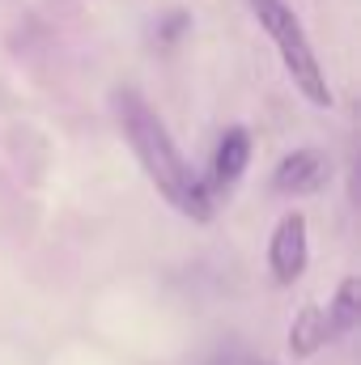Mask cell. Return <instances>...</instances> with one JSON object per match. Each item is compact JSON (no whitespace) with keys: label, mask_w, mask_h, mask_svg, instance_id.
I'll return each mask as SVG.
<instances>
[{"label":"cell","mask_w":361,"mask_h":365,"mask_svg":"<svg viewBox=\"0 0 361 365\" xmlns=\"http://www.w3.org/2000/svg\"><path fill=\"white\" fill-rule=\"evenodd\" d=\"M323 314H327V331H332V340H336V336H349V331L357 327V319H361V284H357V276H345V280H340V289H336V297H332V306H327Z\"/></svg>","instance_id":"obj_7"},{"label":"cell","mask_w":361,"mask_h":365,"mask_svg":"<svg viewBox=\"0 0 361 365\" xmlns=\"http://www.w3.org/2000/svg\"><path fill=\"white\" fill-rule=\"evenodd\" d=\"M183 26H187V13H175V17H166V26H162V34H158V38H162V43H175V38L183 34Z\"/></svg>","instance_id":"obj_8"},{"label":"cell","mask_w":361,"mask_h":365,"mask_svg":"<svg viewBox=\"0 0 361 365\" xmlns=\"http://www.w3.org/2000/svg\"><path fill=\"white\" fill-rule=\"evenodd\" d=\"M111 106H115V119H119L123 140L132 145V153H136L141 170L149 175V182L179 208L183 217L208 221V217H213L208 191H204V182L195 179V170L183 162L179 145H175V136L166 132V123L158 119V110H153L136 90H115L111 93Z\"/></svg>","instance_id":"obj_1"},{"label":"cell","mask_w":361,"mask_h":365,"mask_svg":"<svg viewBox=\"0 0 361 365\" xmlns=\"http://www.w3.org/2000/svg\"><path fill=\"white\" fill-rule=\"evenodd\" d=\"M247 162H251V132L247 128H225V136L217 140V153H213V182L234 187L247 175Z\"/></svg>","instance_id":"obj_5"},{"label":"cell","mask_w":361,"mask_h":365,"mask_svg":"<svg viewBox=\"0 0 361 365\" xmlns=\"http://www.w3.org/2000/svg\"><path fill=\"white\" fill-rule=\"evenodd\" d=\"M323 182H327V158L319 149H293L272 170V187L280 195H315Z\"/></svg>","instance_id":"obj_4"},{"label":"cell","mask_w":361,"mask_h":365,"mask_svg":"<svg viewBox=\"0 0 361 365\" xmlns=\"http://www.w3.org/2000/svg\"><path fill=\"white\" fill-rule=\"evenodd\" d=\"M327 340H332V331H327V314H323V306L306 302V306L298 310L293 327H289V353H293V357H315Z\"/></svg>","instance_id":"obj_6"},{"label":"cell","mask_w":361,"mask_h":365,"mask_svg":"<svg viewBox=\"0 0 361 365\" xmlns=\"http://www.w3.org/2000/svg\"><path fill=\"white\" fill-rule=\"evenodd\" d=\"M306 259H310V230H306V217L302 212H289L276 221L268 242V268L276 276V284H293L298 276L306 272Z\"/></svg>","instance_id":"obj_3"},{"label":"cell","mask_w":361,"mask_h":365,"mask_svg":"<svg viewBox=\"0 0 361 365\" xmlns=\"http://www.w3.org/2000/svg\"><path fill=\"white\" fill-rule=\"evenodd\" d=\"M251 9H255L260 26L272 34L276 51H280V64H285V73L293 77V86L302 90V98L315 102V106H332L327 77H323V68H319V60H315V47H310V38H306V30H302L298 13H293L285 0H251Z\"/></svg>","instance_id":"obj_2"}]
</instances>
